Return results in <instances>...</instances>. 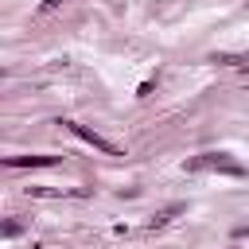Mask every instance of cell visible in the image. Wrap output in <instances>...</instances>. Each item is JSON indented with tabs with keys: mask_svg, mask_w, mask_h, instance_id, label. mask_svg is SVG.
I'll list each match as a JSON object with an SVG mask.
<instances>
[{
	"mask_svg": "<svg viewBox=\"0 0 249 249\" xmlns=\"http://www.w3.org/2000/svg\"><path fill=\"white\" fill-rule=\"evenodd\" d=\"M187 171H222V175H249V167H241L237 160H230L226 152H206V156H198V160H191L187 163Z\"/></svg>",
	"mask_w": 249,
	"mask_h": 249,
	"instance_id": "cell-1",
	"label": "cell"
},
{
	"mask_svg": "<svg viewBox=\"0 0 249 249\" xmlns=\"http://www.w3.org/2000/svg\"><path fill=\"white\" fill-rule=\"evenodd\" d=\"M62 124H66V128H70V132H74L78 140H86V144H93L97 152H105V156H121V148H117V144H109L105 136H97L93 128H86V124H74V121H62Z\"/></svg>",
	"mask_w": 249,
	"mask_h": 249,
	"instance_id": "cell-2",
	"label": "cell"
},
{
	"mask_svg": "<svg viewBox=\"0 0 249 249\" xmlns=\"http://www.w3.org/2000/svg\"><path fill=\"white\" fill-rule=\"evenodd\" d=\"M58 156H8V167H51Z\"/></svg>",
	"mask_w": 249,
	"mask_h": 249,
	"instance_id": "cell-3",
	"label": "cell"
},
{
	"mask_svg": "<svg viewBox=\"0 0 249 249\" xmlns=\"http://www.w3.org/2000/svg\"><path fill=\"white\" fill-rule=\"evenodd\" d=\"M183 210H187V206H183V202H175V206H167V210H160V214L152 218V226H163V222H171V218H175V214H183Z\"/></svg>",
	"mask_w": 249,
	"mask_h": 249,
	"instance_id": "cell-4",
	"label": "cell"
}]
</instances>
